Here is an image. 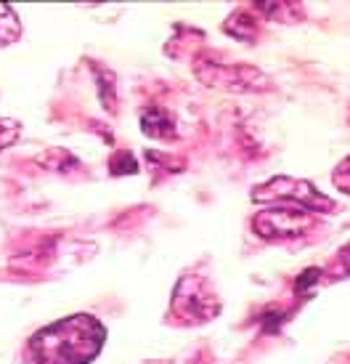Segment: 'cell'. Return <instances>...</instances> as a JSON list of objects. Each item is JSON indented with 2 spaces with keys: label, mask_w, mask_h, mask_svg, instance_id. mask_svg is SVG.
Instances as JSON below:
<instances>
[{
  "label": "cell",
  "mask_w": 350,
  "mask_h": 364,
  "mask_svg": "<svg viewBox=\"0 0 350 364\" xmlns=\"http://www.w3.org/2000/svg\"><path fill=\"white\" fill-rule=\"evenodd\" d=\"M104 338V324L77 314L32 335L30 351L38 364H88L101 354Z\"/></svg>",
  "instance_id": "1"
},
{
  "label": "cell",
  "mask_w": 350,
  "mask_h": 364,
  "mask_svg": "<svg viewBox=\"0 0 350 364\" xmlns=\"http://www.w3.org/2000/svg\"><path fill=\"white\" fill-rule=\"evenodd\" d=\"M252 200L255 203L290 205V208H300V210L313 213H327L334 208L332 200H327L313 183L302 181V178H292V176H273L270 181L255 186L252 189Z\"/></svg>",
  "instance_id": "2"
},
{
  "label": "cell",
  "mask_w": 350,
  "mask_h": 364,
  "mask_svg": "<svg viewBox=\"0 0 350 364\" xmlns=\"http://www.w3.org/2000/svg\"><path fill=\"white\" fill-rule=\"evenodd\" d=\"M252 229L266 237V240H284V237H297L310 229V215L300 208L290 205H276L270 210H263L255 215Z\"/></svg>",
  "instance_id": "3"
},
{
  "label": "cell",
  "mask_w": 350,
  "mask_h": 364,
  "mask_svg": "<svg viewBox=\"0 0 350 364\" xmlns=\"http://www.w3.org/2000/svg\"><path fill=\"white\" fill-rule=\"evenodd\" d=\"M207 304L218 306V301L207 293L202 279H194V277L180 279L178 287H175V309H183L186 316L197 319V322H204V319H212L218 314L215 309H207Z\"/></svg>",
  "instance_id": "4"
},
{
  "label": "cell",
  "mask_w": 350,
  "mask_h": 364,
  "mask_svg": "<svg viewBox=\"0 0 350 364\" xmlns=\"http://www.w3.org/2000/svg\"><path fill=\"white\" fill-rule=\"evenodd\" d=\"M141 128L151 139H173L175 122L165 109H143L141 112Z\"/></svg>",
  "instance_id": "5"
},
{
  "label": "cell",
  "mask_w": 350,
  "mask_h": 364,
  "mask_svg": "<svg viewBox=\"0 0 350 364\" xmlns=\"http://www.w3.org/2000/svg\"><path fill=\"white\" fill-rule=\"evenodd\" d=\"M332 181H334V186H337L340 192L350 194V157H345V160L334 168V173H332Z\"/></svg>",
  "instance_id": "6"
},
{
  "label": "cell",
  "mask_w": 350,
  "mask_h": 364,
  "mask_svg": "<svg viewBox=\"0 0 350 364\" xmlns=\"http://www.w3.org/2000/svg\"><path fill=\"white\" fill-rule=\"evenodd\" d=\"M122 171H125V173L138 171V162H136V157H133V154L120 152V154H114V157H111V173H114V176H120Z\"/></svg>",
  "instance_id": "7"
},
{
  "label": "cell",
  "mask_w": 350,
  "mask_h": 364,
  "mask_svg": "<svg viewBox=\"0 0 350 364\" xmlns=\"http://www.w3.org/2000/svg\"><path fill=\"white\" fill-rule=\"evenodd\" d=\"M16 136H19V122L0 120V149H6L9 144L16 141Z\"/></svg>",
  "instance_id": "8"
}]
</instances>
